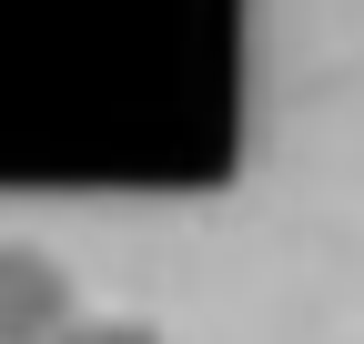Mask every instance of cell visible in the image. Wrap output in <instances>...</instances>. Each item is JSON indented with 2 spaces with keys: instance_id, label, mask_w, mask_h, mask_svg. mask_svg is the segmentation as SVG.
Masks as SVG:
<instances>
[{
  "instance_id": "1",
  "label": "cell",
  "mask_w": 364,
  "mask_h": 344,
  "mask_svg": "<svg viewBox=\"0 0 364 344\" xmlns=\"http://www.w3.org/2000/svg\"><path fill=\"white\" fill-rule=\"evenodd\" d=\"M71 324V274L41 243L0 233V344H51Z\"/></svg>"
},
{
  "instance_id": "2",
  "label": "cell",
  "mask_w": 364,
  "mask_h": 344,
  "mask_svg": "<svg viewBox=\"0 0 364 344\" xmlns=\"http://www.w3.org/2000/svg\"><path fill=\"white\" fill-rule=\"evenodd\" d=\"M51 344H172L162 324H142V314H71Z\"/></svg>"
}]
</instances>
